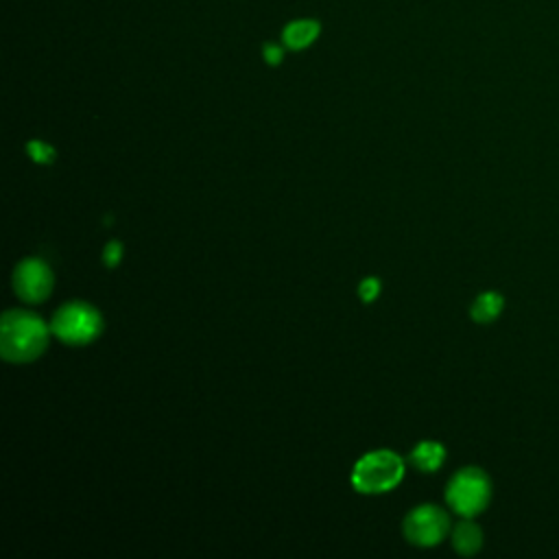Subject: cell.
Instances as JSON below:
<instances>
[{
    "instance_id": "9c48e42d",
    "label": "cell",
    "mask_w": 559,
    "mask_h": 559,
    "mask_svg": "<svg viewBox=\"0 0 559 559\" xmlns=\"http://www.w3.org/2000/svg\"><path fill=\"white\" fill-rule=\"evenodd\" d=\"M502 306H504L502 295L496 293V290H487V293H480V295L474 299V304H472V308H469V314H472V319H474L476 323H489V321H493V319L500 317Z\"/></svg>"
},
{
    "instance_id": "5b68a950",
    "label": "cell",
    "mask_w": 559,
    "mask_h": 559,
    "mask_svg": "<svg viewBox=\"0 0 559 559\" xmlns=\"http://www.w3.org/2000/svg\"><path fill=\"white\" fill-rule=\"evenodd\" d=\"M404 535L413 546H437L450 533V518L437 504H421L415 507L404 518Z\"/></svg>"
},
{
    "instance_id": "8992f818",
    "label": "cell",
    "mask_w": 559,
    "mask_h": 559,
    "mask_svg": "<svg viewBox=\"0 0 559 559\" xmlns=\"http://www.w3.org/2000/svg\"><path fill=\"white\" fill-rule=\"evenodd\" d=\"M55 277L50 266L39 258H26L13 269V290L28 304L44 301L52 290Z\"/></svg>"
},
{
    "instance_id": "7c38bea8",
    "label": "cell",
    "mask_w": 559,
    "mask_h": 559,
    "mask_svg": "<svg viewBox=\"0 0 559 559\" xmlns=\"http://www.w3.org/2000/svg\"><path fill=\"white\" fill-rule=\"evenodd\" d=\"M378 293H380L378 277H365L358 286V295H360L362 301H373L378 297Z\"/></svg>"
},
{
    "instance_id": "52a82bcc",
    "label": "cell",
    "mask_w": 559,
    "mask_h": 559,
    "mask_svg": "<svg viewBox=\"0 0 559 559\" xmlns=\"http://www.w3.org/2000/svg\"><path fill=\"white\" fill-rule=\"evenodd\" d=\"M319 33H321V24L317 20L301 17V20H293L286 24V28L282 33V41L290 50H304L317 41Z\"/></svg>"
},
{
    "instance_id": "8fae6325",
    "label": "cell",
    "mask_w": 559,
    "mask_h": 559,
    "mask_svg": "<svg viewBox=\"0 0 559 559\" xmlns=\"http://www.w3.org/2000/svg\"><path fill=\"white\" fill-rule=\"evenodd\" d=\"M26 151H28L31 159L37 164H50L55 159V148L41 140H31Z\"/></svg>"
},
{
    "instance_id": "3957f363",
    "label": "cell",
    "mask_w": 559,
    "mask_h": 559,
    "mask_svg": "<svg viewBox=\"0 0 559 559\" xmlns=\"http://www.w3.org/2000/svg\"><path fill=\"white\" fill-rule=\"evenodd\" d=\"M404 476L402 459L391 450L367 452L352 472V485L360 493H382L393 489Z\"/></svg>"
},
{
    "instance_id": "ba28073f",
    "label": "cell",
    "mask_w": 559,
    "mask_h": 559,
    "mask_svg": "<svg viewBox=\"0 0 559 559\" xmlns=\"http://www.w3.org/2000/svg\"><path fill=\"white\" fill-rule=\"evenodd\" d=\"M452 546L459 555L469 557L474 552L480 550L483 546V531L478 524H474L472 520H463L454 526L452 531Z\"/></svg>"
},
{
    "instance_id": "4fadbf2b",
    "label": "cell",
    "mask_w": 559,
    "mask_h": 559,
    "mask_svg": "<svg viewBox=\"0 0 559 559\" xmlns=\"http://www.w3.org/2000/svg\"><path fill=\"white\" fill-rule=\"evenodd\" d=\"M120 258H122V245L118 240L107 242L105 249H103V262L107 266H116L120 262Z\"/></svg>"
},
{
    "instance_id": "5bb4252c",
    "label": "cell",
    "mask_w": 559,
    "mask_h": 559,
    "mask_svg": "<svg viewBox=\"0 0 559 559\" xmlns=\"http://www.w3.org/2000/svg\"><path fill=\"white\" fill-rule=\"evenodd\" d=\"M262 55H264V59H266V63H271V66H277V63H282V59H284V48L280 46V44H266L264 48H262Z\"/></svg>"
},
{
    "instance_id": "6da1fadb",
    "label": "cell",
    "mask_w": 559,
    "mask_h": 559,
    "mask_svg": "<svg viewBox=\"0 0 559 559\" xmlns=\"http://www.w3.org/2000/svg\"><path fill=\"white\" fill-rule=\"evenodd\" d=\"M50 332L37 314L7 310L0 323V354L9 362H31L44 354Z\"/></svg>"
},
{
    "instance_id": "7a4b0ae2",
    "label": "cell",
    "mask_w": 559,
    "mask_h": 559,
    "mask_svg": "<svg viewBox=\"0 0 559 559\" xmlns=\"http://www.w3.org/2000/svg\"><path fill=\"white\" fill-rule=\"evenodd\" d=\"M50 330L68 345H87L100 336L103 317L92 304L68 301L52 314Z\"/></svg>"
},
{
    "instance_id": "30bf717a",
    "label": "cell",
    "mask_w": 559,
    "mask_h": 559,
    "mask_svg": "<svg viewBox=\"0 0 559 559\" xmlns=\"http://www.w3.org/2000/svg\"><path fill=\"white\" fill-rule=\"evenodd\" d=\"M443 459H445V450L441 443H435V441H424V443L415 445L411 452L413 465L419 467L421 472L439 469L443 465Z\"/></svg>"
},
{
    "instance_id": "277c9868",
    "label": "cell",
    "mask_w": 559,
    "mask_h": 559,
    "mask_svg": "<svg viewBox=\"0 0 559 559\" xmlns=\"http://www.w3.org/2000/svg\"><path fill=\"white\" fill-rule=\"evenodd\" d=\"M445 500L454 513L474 518L483 513L491 500V480L480 467H463L450 478Z\"/></svg>"
}]
</instances>
